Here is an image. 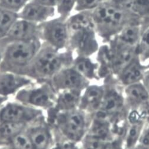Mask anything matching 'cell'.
<instances>
[{"label": "cell", "instance_id": "obj_7", "mask_svg": "<svg viewBox=\"0 0 149 149\" xmlns=\"http://www.w3.org/2000/svg\"><path fill=\"white\" fill-rule=\"evenodd\" d=\"M98 37L95 26L70 30L68 49L77 56L90 57L100 49Z\"/></svg>", "mask_w": 149, "mask_h": 149}, {"label": "cell", "instance_id": "obj_29", "mask_svg": "<svg viewBox=\"0 0 149 149\" xmlns=\"http://www.w3.org/2000/svg\"><path fill=\"white\" fill-rule=\"evenodd\" d=\"M103 149H124L123 140L121 138H116L107 141Z\"/></svg>", "mask_w": 149, "mask_h": 149}, {"label": "cell", "instance_id": "obj_6", "mask_svg": "<svg viewBox=\"0 0 149 149\" xmlns=\"http://www.w3.org/2000/svg\"><path fill=\"white\" fill-rule=\"evenodd\" d=\"M67 19L59 16L40 24V39L57 50L68 49L69 30Z\"/></svg>", "mask_w": 149, "mask_h": 149}, {"label": "cell", "instance_id": "obj_13", "mask_svg": "<svg viewBox=\"0 0 149 149\" xmlns=\"http://www.w3.org/2000/svg\"><path fill=\"white\" fill-rule=\"evenodd\" d=\"M56 12V8L48 7L30 0L18 13V16L19 18L40 24L52 18Z\"/></svg>", "mask_w": 149, "mask_h": 149}, {"label": "cell", "instance_id": "obj_34", "mask_svg": "<svg viewBox=\"0 0 149 149\" xmlns=\"http://www.w3.org/2000/svg\"><path fill=\"white\" fill-rule=\"evenodd\" d=\"M8 97H5L0 96V107L3 105L5 102H7V101L8 100Z\"/></svg>", "mask_w": 149, "mask_h": 149}, {"label": "cell", "instance_id": "obj_1", "mask_svg": "<svg viewBox=\"0 0 149 149\" xmlns=\"http://www.w3.org/2000/svg\"><path fill=\"white\" fill-rule=\"evenodd\" d=\"M91 13L97 34L104 43H108L128 24L142 22L114 1H105Z\"/></svg>", "mask_w": 149, "mask_h": 149}, {"label": "cell", "instance_id": "obj_16", "mask_svg": "<svg viewBox=\"0 0 149 149\" xmlns=\"http://www.w3.org/2000/svg\"><path fill=\"white\" fill-rule=\"evenodd\" d=\"M123 94L128 110L137 109L149 101V94L142 82L124 86Z\"/></svg>", "mask_w": 149, "mask_h": 149}, {"label": "cell", "instance_id": "obj_4", "mask_svg": "<svg viewBox=\"0 0 149 149\" xmlns=\"http://www.w3.org/2000/svg\"><path fill=\"white\" fill-rule=\"evenodd\" d=\"M42 45L40 39L14 42L4 49L0 71L26 76L27 71Z\"/></svg>", "mask_w": 149, "mask_h": 149}, {"label": "cell", "instance_id": "obj_18", "mask_svg": "<svg viewBox=\"0 0 149 149\" xmlns=\"http://www.w3.org/2000/svg\"><path fill=\"white\" fill-rule=\"evenodd\" d=\"M146 69L137 56L117 74L118 82L124 87L142 82Z\"/></svg>", "mask_w": 149, "mask_h": 149}, {"label": "cell", "instance_id": "obj_2", "mask_svg": "<svg viewBox=\"0 0 149 149\" xmlns=\"http://www.w3.org/2000/svg\"><path fill=\"white\" fill-rule=\"evenodd\" d=\"M73 60V52L70 50H59L42 42L26 77L36 83L50 81L62 69L71 66Z\"/></svg>", "mask_w": 149, "mask_h": 149}, {"label": "cell", "instance_id": "obj_8", "mask_svg": "<svg viewBox=\"0 0 149 149\" xmlns=\"http://www.w3.org/2000/svg\"><path fill=\"white\" fill-rule=\"evenodd\" d=\"M42 116V109L18 101L5 102L0 107V124L5 123L30 124Z\"/></svg>", "mask_w": 149, "mask_h": 149}, {"label": "cell", "instance_id": "obj_19", "mask_svg": "<svg viewBox=\"0 0 149 149\" xmlns=\"http://www.w3.org/2000/svg\"><path fill=\"white\" fill-rule=\"evenodd\" d=\"M121 7L139 18L145 28L149 26V0H112Z\"/></svg>", "mask_w": 149, "mask_h": 149}, {"label": "cell", "instance_id": "obj_25", "mask_svg": "<svg viewBox=\"0 0 149 149\" xmlns=\"http://www.w3.org/2000/svg\"><path fill=\"white\" fill-rule=\"evenodd\" d=\"M26 130L15 136L7 146L12 149H34Z\"/></svg>", "mask_w": 149, "mask_h": 149}, {"label": "cell", "instance_id": "obj_3", "mask_svg": "<svg viewBox=\"0 0 149 149\" xmlns=\"http://www.w3.org/2000/svg\"><path fill=\"white\" fill-rule=\"evenodd\" d=\"M47 113L46 120L57 135V141L78 143L86 135L90 120L88 114L80 109L61 112L47 110Z\"/></svg>", "mask_w": 149, "mask_h": 149}, {"label": "cell", "instance_id": "obj_14", "mask_svg": "<svg viewBox=\"0 0 149 149\" xmlns=\"http://www.w3.org/2000/svg\"><path fill=\"white\" fill-rule=\"evenodd\" d=\"M34 83L33 79L22 74L0 71V96L9 98L22 88Z\"/></svg>", "mask_w": 149, "mask_h": 149}, {"label": "cell", "instance_id": "obj_33", "mask_svg": "<svg viewBox=\"0 0 149 149\" xmlns=\"http://www.w3.org/2000/svg\"><path fill=\"white\" fill-rule=\"evenodd\" d=\"M6 46V45L3 42V40H0V63H1L2 60L3 52Z\"/></svg>", "mask_w": 149, "mask_h": 149}, {"label": "cell", "instance_id": "obj_9", "mask_svg": "<svg viewBox=\"0 0 149 149\" xmlns=\"http://www.w3.org/2000/svg\"><path fill=\"white\" fill-rule=\"evenodd\" d=\"M53 88L57 92L66 90L83 91L89 85L88 79L72 65L59 71L50 81Z\"/></svg>", "mask_w": 149, "mask_h": 149}, {"label": "cell", "instance_id": "obj_22", "mask_svg": "<svg viewBox=\"0 0 149 149\" xmlns=\"http://www.w3.org/2000/svg\"><path fill=\"white\" fill-rule=\"evenodd\" d=\"M29 124L5 123L0 124V146H7L17 134L26 129Z\"/></svg>", "mask_w": 149, "mask_h": 149}, {"label": "cell", "instance_id": "obj_12", "mask_svg": "<svg viewBox=\"0 0 149 149\" xmlns=\"http://www.w3.org/2000/svg\"><path fill=\"white\" fill-rule=\"evenodd\" d=\"M40 39L39 24L18 18L10 30L8 34L1 40L7 44L19 41Z\"/></svg>", "mask_w": 149, "mask_h": 149}, {"label": "cell", "instance_id": "obj_23", "mask_svg": "<svg viewBox=\"0 0 149 149\" xmlns=\"http://www.w3.org/2000/svg\"><path fill=\"white\" fill-rule=\"evenodd\" d=\"M72 66L87 79L95 78L96 76L97 66L89 57L77 56L74 58Z\"/></svg>", "mask_w": 149, "mask_h": 149}, {"label": "cell", "instance_id": "obj_31", "mask_svg": "<svg viewBox=\"0 0 149 149\" xmlns=\"http://www.w3.org/2000/svg\"><path fill=\"white\" fill-rule=\"evenodd\" d=\"M33 1L48 7L56 8L62 0H33Z\"/></svg>", "mask_w": 149, "mask_h": 149}, {"label": "cell", "instance_id": "obj_38", "mask_svg": "<svg viewBox=\"0 0 149 149\" xmlns=\"http://www.w3.org/2000/svg\"><path fill=\"white\" fill-rule=\"evenodd\" d=\"M107 1H112V0H107Z\"/></svg>", "mask_w": 149, "mask_h": 149}, {"label": "cell", "instance_id": "obj_28", "mask_svg": "<svg viewBox=\"0 0 149 149\" xmlns=\"http://www.w3.org/2000/svg\"><path fill=\"white\" fill-rule=\"evenodd\" d=\"M30 0H0V7L19 13Z\"/></svg>", "mask_w": 149, "mask_h": 149}, {"label": "cell", "instance_id": "obj_21", "mask_svg": "<svg viewBox=\"0 0 149 149\" xmlns=\"http://www.w3.org/2000/svg\"><path fill=\"white\" fill-rule=\"evenodd\" d=\"M82 91L66 90L58 92L54 107L48 110L61 112L78 108Z\"/></svg>", "mask_w": 149, "mask_h": 149}, {"label": "cell", "instance_id": "obj_20", "mask_svg": "<svg viewBox=\"0 0 149 149\" xmlns=\"http://www.w3.org/2000/svg\"><path fill=\"white\" fill-rule=\"evenodd\" d=\"M144 29L145 26L141 22L130 23L125 26L113 39L122 44L137 47Z\"/></svg>", "mask_w": 149, "mask_h": 149}, {"label": "cell", "instance_id": "obj_10", "mask_svg": "<svg viewBox=\"0 0 149 149\" xmlns=\"http://www.w3.org/2000/svg\"><path fill=\"white\" fill-rule=\"evenodd\" d=\"M26 131L34 149H50L53 146V130L44 115L29 124Z\"/></svg>", "mask_w": 149, "mask_h": 149}, {"label": "cell", "instance_id": "obj_24", "mask_svg": "<svg viewBox=\"0 0 149 149\" xmlns=\"http://www.w3.org/2000/svg\"><path fill=\"white\" fill-rule=\"evenodd\" d=\"M18 18V13L0 7V40L7 36L13 25Z\"/></svg>", "mask_w": 149, "mask_h": 149}, {"label": "cell", "instance_id": "obj_36", "mask_svg": "<svg viewBox=\"0 0 149 149\" xmlns=\"http://www.w3.org/2000/svg\"><path fill=\"white\" fill-rule=\"evenodd\" d=\"M128 149H147L144 147H143V146L139 145V144H137V146H136L135 147H132V148H128Z\"/></svg>", "mask_w": 149, "mask_h": 149}, {"label": "cell", "instance_id": "obj_5", "mask_svg": "<svg viewBox=\"0 0 149 149\" xmlns=\"http://www.w3.org/2000/svg\"><path fill=\"white\" fill-rule=\"evenodd\" d=\"M33 84L18 91L15 95L17 101L24 105L48 110L54 107L57 92L50 81Z\"/></svg>", "mask_w": 149, "mask_h": 149}, {"label": "cell", "instance_id": "obj_30", "mask_svg": "<svg viewBox=\"0 0 149 149\" xmlns=\"http://www.w3.org/2000/svg\"><path fill=\"white\" fill-rule=\"evenodd\" d=\"M56 142H58L61 147L62 149H82V148L79 147L76 143L70 142L65 140H58Z\"/></svg>", "mask_w": 149, "mask_h": 149}, {"label": "cell", "instance_id": "obj_15", "mask_svg": "<svg viewBox=\"0 0 149 149\" xmlns=\"http://www.w3.org/2000/svg\"><path fill=\"white\" fill-rule=\"evenodd\" d=\"M105 88L98 85H88L82 92L78 108L92 116L100 108Z\"/></svg>", "mask_w": 149, "mask_h": 149}, {"label": "cell", "instance_id": "obj_27", "mask_svg": "<svg viewBox=\"0 0 149 149\" xmlns=\"http://www.w3.org/2000/svg\"><path fill=\"white\" fill-rule=\"evenodd\" d=\"M107 0H76L74 11H92Z\"/></svg>", "mask_w": 149, "mask_h": 149}, {"label": "cell", "instance_id": "obj_37", "mask_svg": "<svg viewBox=\"0 0 149 149\" xmlns=\"http://www.w3.org/2000/svg\"><path fill=\"white\" fill-rule=\"evenodd\" d=\"M0 149H11L8 146H0Z\"/></svg>", "mask_w": 149, "mask_h": 149}, {"label": "cell", "instance_id": "obj_39", "mask_svg": "<svg viewBox=\"0 0 149 149\" xmlns=\"http://www.w3.org/2000/svg\"><path fill=\"white\" fill-rule=\"evenodd\" d=\"M11 149H12V148H11Z\"/></svg>", "mask_w": 149, "mask_h": 149}, {"label": "cell", "instance_id": "obj_35", "mask_svg": "<svg viewBox=\"0 0 149 149\" xmlns=\"http://www.w3.org/2000/svg\"><path fill=\"white\" fill-rule=\"evenodd\" d=\"M50 149H62L61 147L58 142H56L53 144V146L51 147Z\"/></svg>", "mask_w": 149, "mask_h": 149}, {"label": "cell", "instance_id": "obj_17", "mask_svg": "<svg viewBox=\"0 0 149 149\" xmlns=\"http://www.w3.org/2000/svg\"><path fill=\"white\" fill-rule=\"evenodd\" d=\"M87 135L108 141L116 139L112 132L110 121L103 116L94 114L91 116Z\"/></svg>", "mask_w": 149, "mask_h": 149}, {"label": "cell", "instance_id": "obj_32", "mask_svg": "<svg viewBox=\"0 0 149 149\" xmlns=\"http://www.w3.org/2000/svg\"><path fill=\"white\" fill-rule=\"evenodd\" d=\"M142 82L149 94V69H146L142 79Z\"/></svg>", "mask_w": 149, "mask_h": 149}, {"label": "cell", "instance_id": "obj_26", "mask_svg": "<svg viewBox=\"0 0 149 149\" xmlns=\"http://www.w3.org/2000/svg\"><path fill=\"white\" fill-rule=\"evenodd\" d=\"M137 50L139 58L141 63L149 59V26L144 30Z\"/></svg>", "mask_w": 149, "mask_h": 149}, {"label": "cell", "instance_id": "obj_11", "mask_svg": "<svg viewBox=\"0 0 149 149\" xmlns=\"http://www.w3.org/2000/svg\"><path fill=\"white\" fill-rule=\"evenodd\" d=\"M123 93L116 88H105L104 95L100 109L95 114L104 116L109 120L121 114L125 108Z\"/></svg>", "mask_w": 149, "mask_h": 149}]
</instances>
